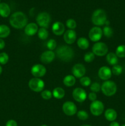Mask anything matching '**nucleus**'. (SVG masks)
Returning a JSON list of instances; mask_svg holds the SVG:
<instances>
[{
  "label": "nucleus",
  "instance_id": "4c0bfd02",
  "mask_svg": "<svg viewBox=\"0 0 125 126\" xmlns=\"http://www.w3.org/2000/svg\"><path fill=\"white\" fill-rule=\"evenodd\" d=\"M88 98H89V100H91V102H94V101L96 100V98H97L96 94L93 92L89 93V94H88Z\"/></svg>",
  "mask_w": 125,
  "mask_h": 126
},
{
  "label": "nucleus",
  "instance_id": "423d86ee",
  "mask_svg": "<svg viewBox=\"0 0 125 126\" xmlns=\"http://www.w3.org/2000/svg\"><path fill=\"white\" fill-rule=\"evenodd\" d=\"M36 22L38 25L41 27L42 28H47L49 27V25L51 22V17L47 12H40L37 16Z\"/></svg>",
  "mask_w": 125,
  "mask_h": 126
},
{
  "label": "nucleus",
  "instance_id": "1a4fd4ad",
  "mask_svg": "<svg viewBox=\"0 0 125 126\" xmlns=\"http://www.w3.org/2000/svg\"><path fill=\"white\" fill-rule=\"evenodd\" d=\"M62 108L64 114L69 116L74 115L77 111V108L75 104L71 101H67L64 103Z\"/></svg>",
  "mask_w": 125,
  "mask_h": 126
},
{
  "label": "nucleus",
  "instance_id": "412c9836",
  "mask_svg": "<svg viewBox=\"0 0 125 126\" xmlns=\"http://www.w3.org/2000/svg\"><path fill=\"white\" fill-rule=\"evenodd\" d=\"M106 60L108 62V63L110 65H116L118 62V57L113 52H110L107 54L106 56Z\"/></svg>",
  "mask_w": 125,
  "mask_h": 126
},
{
  "label": "nucleus",
  "instance_id": "4be33fe9",
  "mask_svg": "<svg viewBox=\"0 0 125 126\" xmlns=\"http://www.w3.org/2000/svg\"><path fill=\"white\" fill-rule=\"evenodd\" d=\"M52 95L56 99H61L65 95V91L62 88L60 87H56L53 89Z\"/></svg>",
  "mask_w": 125,
  "mask_h": 126
},
{
  "label": "nucleus",
  "instance_id": "c756f323",
  "mask_svg": "<svg viewBox=\"0 0 125 126\" xmlns=\"http://www.w3.org/2000/svg\"><path fill=\"white\" fill-rule=\"evenodd\" d=\"M94 59H95V55L93 54V52H88L84 55V60L87 63L91 62L94 60Z\"/></svg>",
  "mask_w": 125,
  "mask_h": 126
},
{
  "label": "nucleus",
  "instance_id": "de8ad7c7",
  "mask_svg": "<svg viewBox=\"0 0 125 126\" xmlns=\"http://www.w3.org/2000/svg\"><path fill=\"white\" fill-rule=\"evenodd\" d=\"M0 3H1V0H0Z\"/></svg>",
  "mask_w": 125,
  "mask_h": 126
},
{
  "label": "nucleus",
  "instance_id": "a18cd8bd",
  "mask_svg": "<svg viewBox=\"0 0 125 126\" xmlns=\"http://www.w3.org/2000/svg\"><path fill=\"white\" fill-rule=\"evenodd\" d=\"M41 126H47V125H42Z\"/></svg>",
  "mask_w": 125,
  "mask_h": 126
},
{
  "label": "nucleus",
  "instance_id": "c85d7f7f",
  "mask_svg": "<svg viewBox=\"0 0 125 126\" xmlns=\"http://www.w3.org/2000/svg\"><path fill=\"white\" fill-rule=\"evenodd\" d=\"M112 73L113 75L118 76V75H121L123 72V68L121 65H115L113 66L112 68Z\"/></svg>",
  "mask_w": 125,
  "mask_h": 126
},
{
  "label": "nucleus",
  "instance_id": "2f4dec72",
  "mask_svg": "<svg viewBox=\"0 0 125 126\" xmlns=\"http://www.w3.org/2000/svg\"><path fill=\"white\" fill-rule=\"evenodd\" d=\"M80 82L82 86H84V87H87V86L91 85V79L88 76H83L80 79Z\"/></svg>",
  "mask_w": 125,
  "mask_h": 126
},
{
  "label": "nucleus",
  "instance_id": "dca6fc26",
  "mask_svg": "<svg viewBox=\"0 0 125 126\" xmlns=\"http://www.w3.org/2000/svg\"><path fill=\"white\" fill-rule=\"evenodd\" d=\"M77 34L74 30H68L64 34V39L68 44H72L75 41Z\"/></svg>",
  "mask_w": 125,
  "mask_h": 126
},
{
  "label": "nucleus",
  "instance_id": "0eeeda50",
  "mask_svg": "<svg viewBox=\"0 0 125 126\" xmlns=\"http://www.w3.org/2000/svg\"><path fill=\"white\" fill-rule=\"evenodd\" d=\"M93 52L94 55L102 57L106 55L108 52V47L104 43L102 42H97L93 45Z\"/></svg>",
  "mask_w": 125,
  "mask_h": 126
},
{
  "label": "nucleus",
  "instance_id": "49530a36",
  "mask_svg": "<svg viewBox=\"0 0 125 126\" xmlns=\"http://www.w3.org/2000/svg\"><path fill=\"white\" fill-rule=\"evenodd\" d=\"M121 126H125V124H123V125H122Z\"/></svg>",
  "mask_w": 125,
  "mask_h": 126
},
{
  "label": "nucleus",
  "instance_id": "f704fd0d",
  "mask_svg": "<svg viewBox=\"0 0 125 126\" xmlns=\"http://www.w3.org/2000/svg\"><path fill=\"white\" fill-rule=\"evenodd\" d=\"M66 26L69 30H74L77 27V23H76L75 20L72 18H69L67 20L66 22Z\"/></svg>",
  "mask_w": 125,
  "mask_h": 126
},
{
  "label": "nucleus",
  "instance_id": "c03bdc74",
  "mask_svg": "<svg viewBox=\"0 0 125 126\" xmlns=\"http://www.w3.org/2000/svg\"><path fill=\"white\" fill-rule=\"evenodd\" d=\"M90 126V125H87V124H85V125H82V126Z\"/></svg>",
  "mask_w": 125,
  "mask_h": 126
},
{
  "label": "nucleus",
  "instance_id": "b1692460",
  "mask_svg": "<svg viewBox=\"0 0 125 126\" xmlns=\"http://www.w3.org/2000/svg\"><path fill=\"white\" fill-rule=\"evenodd\" d=\"M77 45H78V47H79L80 49H83V50H85V49L88 48L89 43L87 38L82 37V38H78V40H77Z\"/></svg>",
  "mask_w": 125,
  "mask_h": 126
},
{
  "label": "nucleus",
  "instance_id": "9d476101",
  "mask_svg": "<svg viewBox=\"0 0 125 126\" xmlns=\"http://www.w3.org/2000/svg\"><path fill=\"white\" fill-rule=\"evenodd\" d=\"M72 97L76 102L82 103L86 100L87 95L84 89L77 87L72 92Z\"/></svg>",
  "mask_w": 125,
  "mask_h": 126
},
{
  "label": "nucleus",
  "instance_id": "79ce46f5",
  "mask_svg": "<svg viewBox=\"0 0 125 126\" xmlns=\"http://www.w3.org/2000/svg\"><path fill=\"white\" fill-rule=\"evenodd\" d=\"M105 24L106 25V26H109V24H110V22H109V20H107V21L105 22Z\"/></svg>",
  "mask_w": 125,
  "mask_h": 126
},
{
  "label": "nucleus",
  "instance_id": "4468645a",
  "mask_svg": "<svg viewBox=\"0 0 125 126\" xmlns=\"http://www.w3.org/2000/svg\"><path fill=\"white\" fill-rule=\"evenodd\" d=\"M112 70L109 67L106 66H102L98 71V76L101 79L107 81L112 76Z\"/></svg>",
  "mask_w": 125,
  "mask_h": 126
},
{
  "label": "nucleus",
  "instance_id": "6ab92c4d",
  "mask_svg": "<svg viewBox=\"0 0 125 126\" xmlns=\"http://www.w3.org/2000/svg\"><path fill=\"white\" fill-rule=\"evenodd\" d=\"M11 14V8L5 2L0 3V16L4 18L9 17Z\"/></svg>",
  "mask_w": 125,
  "mask_h": 126
},
{
  "label": "nucleus",
  "instance_id": "58836bf2",
  "mask_svg": "<svg viewBox=\"0 0 125 126\" xmlns=\"http://www.w3.org/2000/svg\"><path fill=\"white\" fill-rule=\"evenodd\" d=\"M6 126H18V124H17V123L15 120L10 119V120L7 121Z\"/></svg>",
  "mask_w": 125,
  "mask_h": 126
},
{
  "label": "nucleus",
  "instance_id": "7ed1b4c3",
  "mask_svg": "<svg viewBox=\"0 0 125 126\" xmlns=\"http://www.w3.org/2000/svg\"><path fill=\"white\" fill-rule=\"evenodd\" d=\"M107 14L104 10L98 9L94 11L91 16V21L96 26H102L107 21Z\"/></svg>",
  "mask_w": 125,
  "mask_h": 126
},
{
  "label": "nucleus",
  "instance_id": "2eb2a0df",
  "mask_svg": "<svg viewBox=\"0 0 125 126\" xmlns=\"http://www.w3.org/2000/svg\"><path fill=\"white\" fill-rule=\"evenodd\" d=\"M55 56V54L52 50H47L40 55V61L45 64H49L54 60Z\"/></svg>",
  "mask_w": 125,
  "mask_h": 126
},
{
  "label": "nucleus",
  "instance_id": "393cba45",
  "mask_svg": "<svg viewBox=\"0 0 125 126\" xmlns=\"http://www.w3.org/2000/svg\"><path fill=\"white\" fill-rule=\"evenodd\" d=\"M76 82L75 78L72 75H67L63 79V83L67 87H72Z\"/></svg>",
  "mask_w": 125,
  "mask_h": 126
},
{
  "label": "nucleus",
  "instance_id": "aec40b11",
  "mask_svg": "<svg viewBox=\"0 0 125 126\" xmlns=\"http://www.w3.org/2000/svg\"><path fill=\"white\" fill-rule=\"evenodd\" d=\"M104 116H105V119L109 121H115V120L117 118V113L115 110L109 108L105 110Z\"/></svg>",
  "mask_w": 125,
  "mask_h": 126
},
{
  "label": "nucleus",
  "instance_id": "20e7f679",
  "mask_svg": "<svg viewBox=\"0 0 125 126\" xmlns=\"http://www.w3.org/2000/svg\"><path fill=\"white\" fill-rule=\"evenodd\" d=\"M102 93L107 97H110L115 94L117 91V86L115 82L110 80L105 81L101 86Z\"/></svg>",
  "mask_w": 125,
  "mask_h": 126
},
{
  "label": "nucleus",
  "instance_id": "f3484780",
  "mask_svg": "<svg viewBox=\"0 0 125 126\" xmlns=\"http://www.w3.org/2000/svg\"><path fill=\"white\" fill-rule=\"evenodd\" d=\"M38 32V26L35 23H29L25 27V33L26 35L31 36L36 34Z\"/></svg>",
  "mask_w": 125,
  "mask_h": 126
},
{
  "label": "nucleus",
  "instance_id": "e433bc0d",
  "mask_svg": "<svg viewBox=\"0 0 125 126\" xmlns=\"http://www.w3.org/2000/svg\"><path fill=\"white\" fill-rule=\"evenodd\" d=\"M52 92L49 90L42 91L41 92V97L44 100H50L52 97Z\"/></svg>",
  "mask_w": 125,
  "mask_h": 126
},
{
  "label": "nucleus",
  "instance_id": "5701e85b",
  "mask_svg": "<svg viewBox=\"0 0 125 126\" xmlns=\"http://www.w3.org/2000/svg\"><path fill=\"white\" fill-rule=\"evenodd\" d=\"M11 33L10 28L6 25H0V38H7Z\"/></svg>",
  "mask_w": 125,
  "mask_h": 126
},
{
  "label": "nucleus",
  "instance_id": "9b49d317",
  "mask_svg": "<svg viewBox=\"0 0 125 126\" xmlns=\"http://www.w3.org/2000/svg\"><path fill=\"white\" fill-rule=\"evenodd\" d=\"M103 32L101 28L99 27H93L89 32V38L92 41L98 42L101 39Z\"/></svg>",
  "mask_w": 125,
  "mask_h": 126
},
{
  "label": "nucleus",
  "instance_id": "a19ab883",
  "mask_svg": "<svg viewBox=\"0 0 125 126\" xmlns=\"http://www.w3.org/2000/svg\"><path fill=\"white\" fill-rule=\"evenodd\" d=\"M120 126V124L118 123L116 121H112L111 123L110 124V126Z\"/></svg>",
  "mask_w": 125,
  "mask_h": 126
},
{
  "label": "nucleus",
  "instance_id": "a878e982",
  "mask_svg": "<svg viewBox=\"0 0 125 126\" xmlns=\"http://www.w3.org/2000/svg\"><path fill=\"white\" fill-rule=\"evenodd\" d=\"M38 37L40 38V39H42V40H45L49 36V32L47 31V30L46 28H41L40 29L38 30Z\"/></svg>",
  "mask_w": 125,
  "mask_h": 126
},
{
  "label": "nucleus",
  "instance_id": "cd10ccee",
  "mask_svg": "<svg viewBox=\"0 0 125 126\" xmlns=\"http://www.w3.org/2000/svg\"><path fill=\"white\" fill-rule=\"evenodd\" d=\"M103 34H104L105 37L109 38H111L113 36V29L109 26H105L104 28H103Z\"/></svg>",
  "mask_w": 125,
  "mask_h": 126
},
{
  "label": "nucleus",
  "instance_id": "37998d69",
  "mask_svg": "<svg viewBox=\"0 0 125 126\" xmlns=\"http://www.w3.org/2000/svg\"><path fill=\"white\" fill-rule=\"evenodd\" d=\"M2 67H1V65H0V75H1V74L2 73Z\"/></svg>",
  "mask_w": 125,
  "mask_h": 126
},
{
  "label": "nucleus",
  "instance_id": "7c9ffc66",
  "mask_svg": "<svg viewBox=\"0 0 125 126\" xmlns=\"http://www.w3.org/2000/svg\"><path fill=\"white\" fill-rule=\"evenodd\" d=\"M9 55L6 52L0 53V64L1 65H6L9 62Z\"/></svg>",
  "mask_w": 125,
  "mask_h": 126
},
{
  "label": "nucleus",
  "instance_id": "f257e3e1",
  "mask_svg": "<svg viewBox=\"0 0 125 126\" xmlns=\"http://www.w3.org/2000/svg\"><path fill=\"white\" fill-rule=\"evenodd\" d=\"M11 25L16 29H22L28 24V18L22 12H15L12 14L9 18Z\"/></svg>",
  "mask_w": 125,
  "mask_h": 126
},
{
  "label": "nucleus",
  "instance_id": "ea45409f",
  "mask_svg": "<svg viewBox=\"0 0 125 126\" xmlns=\"http://www.w3.org/2000/svg\"><path fill=\"white\" fill-rule=\"evenodd\" d=\"M6 46V43L5 41H4V39H2V38H0V50H2Z\"/></svg>",
  "mask_w": 125,
  "mask_h": 126
},
{
  "label": "nucleus",
  "instance_id": "473e14b6",
  "mask_svg": "<svg viewBox=\"0 0 125 126\" xmlns=\"http://www.w3.org/2000/svg\"><path fill=\"white\" fill-rule=\"evenodd\" d=\"M56 46H57V43H56V41L53 39H49L47 43V47L49 49V50H52L53 51V50L56 49Z\"/></svg>",
  "mask_w": 125,
  "mask_h": 126
},
{
  "label": "nucleus",
  "instance_id": "72a5a7b5",
  "mask_svg": "<svg viewBox=\"0 0 125 126\" xmlns=\"http://www.w3.org/2000/svg\"><path fill=\"white\" fill-rule=\"evenodd\" d=\"M77 117L79 119L82 121L87 120L88 118V114L86 111L80 110L77 112Z\"/></svg>",
  "mask_w": 125,
  "mask_h": 126
},
{
  "label": "nucleus",
  "instance_id": "6e6552de",
  "mask_svg": "<svg viewBox=\"0 0 125 126\" xmlns=\"http://www.w3.org/2000/svg\"><path fill=\"white\" fill-rule=\"evenodd\" d=\"M90 111L95 116H99L103 113L104 110V105L102 102L99 100H95L92 102L90 105Z\"/></svg>",
  "mask_w": 125,
  "mask_h": 126
},
{
  "label": "nucleus",
  "instance_id": "c9c22d12",
  "mask_svg": "<svg viewBox=\"0 0 125 126\" xmlns=\"http://www.w3.org/2000/svg\"><path fill=\"white\" fill-rule=\"evenodd\" d=\"M90 89L92 92H94V93L99 92L101 90V86L98 82H93L91 84Z\"/></svg>",
  "mask_w": 125,
  "mask_h": 126
},
{
  "label": "nucleus",
  "instance_id": "ddd939ff",
  "mask_svg": "<svg viewBox=\"0 0 125 126\" xmlns=\"http://www.w3.org/2000/svg\"><path fill=\"white\" fill-rule=\"evenodd\" d=\"M72 72L75 78H81L85 75L86 68L83 64L77 63L72 67Z\"/></svg>",
  "mask_w": 125,
  "mask_h": 126
},
{
  "label": "nucleus",
  "instance_id": "bb28decb",
  "mask_svg": "<svg viewBox=\"0 0 125 126\" xmlns=\"http://www.w3.org/2000/svg\"><path fill=\"white\" fill-rule=\"evenodd\" d=\"M115 54L118 57H125V45H120L118 46L115 51Z\"/></svg>",
  "mask_w": 125,
  "mask_h": 126
},
{
  "label": "nucleus",
  "instance_id": "f8f14e48",
  "mask_svg": "<svg viewBox=\"0 0 125 126\" xmlns=\"http://www.w3.org/2000/svg\"><path fill=\"white\" fill-rule=\"evenodd\" d=\"M47 72L45 66L41 64H36L33 65L31 70L32 75L35 78H40L44 76Z\"/></svg>",
  "mask_w": 125,
  "mask_h": 126
},
{
  "label": "nucleus",
  "instance_id": "f03ea898",
  "mask_svg": "<svg viewBox=\"0 0 125 126\" xmlns=\"http://www.w3.org/2000/svg\"><path fill=\"white\" fill-rule=\"evenodd\" d=\"M56 56L61 61H71L74 57V51L68 46H60L56 50Z\"/></svg>",
  "mask_w": 125,
  "mask_h": 126
},
{
  "label": "nucleus",
  "instance_id": "39448f33",
  "mask_svg": "<svg viewBox=\"0 0 125 126\" xmlns=\"http://www.w3.org/2000/svg\"><path fill=\"white\" fill-rule=\"evenodd\" d=\"M28 86L31 90L36 92H42L45 86V83L43 80L39 78H34L29 80Z\"/></svg>",
  "mask_w": 125,
  "mask_h": 126
},
{
  "label": "nucleus",
  "instance_id": "a211bd4d",
  "mask_svg": "<svg viewBox=\"0 0 125 126\" xmlns=\"http://www.w3.org/2000/svg\"><path fill=\"white\" fill-rule=\"evenodd\" d=\"M65 27L63 23L60 22H56L52 25V32L55 35L61 36L64 33Z\"/></svg>",
  "mask_w": 125,
  "mask_h": 126
}]
</instances>
